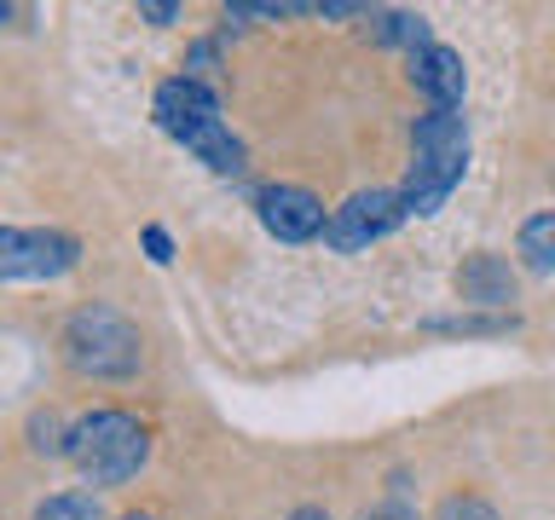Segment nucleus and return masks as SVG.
Wrapping results in <instances>:
<instances>
[{
	"label": "nucleus",
	"instance_id": "a211bd4d",
	"mask_svg": "<svg viewBox=\"0 0 555 520\" xmlns=\"http://www.w3.org/2000/svg\"><path fill=\"white\" fill-rule=\"evenodd\" d=\"M359 520H423V515L405 509V503H376V509H364Z\"/></svg>",
	"mask_w": 555,
	"mask_h": 520
},
{
	"label": "nucleus",
	"instance_id": "1a4fd4ad",
	"mask_svg": "<svg viewBox=\"0 0 555 520\" xmlns=\"http://www.w3.org/2000/svg\"><path fill=\"white\" fill-rule=\"evenodd\" d=\"M151 116H156V128L173 139L180 128H191V121L220 116V99H215V87H203L191 76H168L163 87H156V99H151Z\"/></svg>",
	"mask_w": 555,
	"mask_h": 520
},
{
	"label": "nucleus",
	"instance_id": "6ab92c4d",
	"mask_svg": "<svg viewBox=\"0 0 555 520\" xmlns=\"http://www.w3.org/2000/svg\"><path fill=\"white\" fill-rule=\"evenodd\" d=\"M139 17H145V24H173V17H180V6H173V0H145V6H139Z\"/></svg>",
	"mask_w": 555,
	"mask_h": 520
},
{
	"label": "nucleus",
	"instance_id": "412c9836",
	"mask_svg": "<svg viewBox=\"0 0 555 520\" xmlns=\"http://www.w3.org/2000/svg\"><path fill=\"white\" fill-rule=\"evenodd\" d=\"M7 17H12V6H7V0H0V24H7Z\"/></svg>",
	"mask_w": 555,
	"mask_h": 520
},
{
	"label": "nucleus",
	"instance_id": "423d86ee",
	"mask_svg": "<svg viewBox=\"0 0 555 520\" xmlns=\"http://www.w3.org/2000/svg\"><path fill=\"white\" fill-rule=\"evenodd\" d=\"M260 208V225L278 237V243H312V237H324V197L319 191H307V185H267L255 197Z\"/></svg>",
	"mask_w": 555,
	"mask_h": 520
},
{
	"label": "nucleus",
	"instance_id": "aec40b11",
	"mask_svg": "<svg viewBox=\"0 0 555 520\" xmlns=\"http://www.w3.org/2000/svg\"><path fill=\"white\" fill-rule=\"evenodd\" d=\"M289 520H330L324 503H301V509H289Z\"/></svg>",
	"mask_w": 555,
	"mask_h": 520
},
{
	"label": "nucleus",
	"instance_id": "2eb2a0df",
	"mask_svg": "<svg viewBox=\"0 0 555 520\" xmlns=\"http://www.w3.org/2000/svg\"><path fill=\"white\" fill-rule=\"evenodd\" d=\"M440 520H498V509L486 497H475V492H451L440 503Z\"/></svg>",
	"mask_w": 555,
	"mask_h": 520
},
{
	"label": "nucleus",
	"instance_id": "ddd939ff",
	"mask_svg": "<svg viewBox=\"0 0 555 520\" xmlns=\"http://www.w3.org/2000/svg\"><path fill=\"white\" fill-rule=\"evenodd\" d=\"M434 336H509L515 312H463V318H434Z\"/></svg>",
	"mask_w": 555,
	"mask_h": 520
},
{
	"label": "nucleus",
	"instance_id": "20e7f679",
	"mask_svg": "<svg viewBox=\"0 0 555 520\" xmlns=\"http://www.w3.org/2000/svg\"><path fill=\"white\" fill-rule=\"evenodd\" d=\"M405 220V203H399V185H371V191H353L341 208H330V225H324V249L336 255H359L382 243L388 232H399Z\"/></svg>",
	"mask_w": 555,
	"mask_h": 520
},
{
	"label": "nucleus",
	"instance_id": "4be33fe9",
	"mask_svg": "<svg viewBox=\"0 0 555 520\" xmlns=\"http://www.w3.org/2000/svg\"><path fill=\"white\" fill-rule=\"evenodd\" d=\"M121 520H151V515H139V509H133V515H121Z\"/></svg>",
	"mask_w": 555,
	"mask_h": 520
},
{
	"label": "nucleus",
	"instance_id": "6e6552de",
	"mask_svg": "<svg viewBox=\"0 0 555 520\" xmlns=\"http://www.w3.org/2000/svg\"><path fill=\"white\" fill-rule=\"evenodd\" d=\"M457 295H463V307L509 312V301H515V266H509L503 255H492V249L463 255V266H457Z\"/></svg>",
	"mask_w": 555,
	"mask_h": 520
},
{
	"label": "nucleus",
	"instance_id": "f03ea898",
	"mask_svg": "<svg viewBox=\"0 0 555 520\" xmlns=\"http://www.w3.org/2000/svg\"><path fill=\"white\" fill-rule=\"evenodd\" d=\"M59 359L87 381H128L145 364V341L128 312H116L111 301H87L59 329Z\"/></svg>",
	"mask_w": 555,
	"mask_h": 520
},
{
	"label": "nucleus",
	"instance_id": "f8f14e48",
	"mask_svg": "<svg viewBox=\"0 0 555 520\" xmlns=\"http://www.w3.org/2000/svg\"><path fill=\"white\" fill-rule=\"evenodd\" d=\"M371 41H376V47L423 52V47H434V29H428L423 12H371Z\"/></svg>",
	"mask_w": 555,
	"mask_h": 520
},
{
	"label": "nucleus",
	"instance_id": "4468645a",
	"mask_svg": "<svg viewBox=\"0 0 555 520\" xmlns=\"http://www.w3.org/2000/svg\"><path fill=\"white\" fill-rule=\"evenodd\" d=\"M35 520H104V509L87 492H59V497H47L41 509H35Z\"/></svg>",
	"mask_w": 555,
	"mask_h": 520
},
{
	"label": "nucleus",
	"instance_id": "0eeeda50",
	"mask_svg": "<svg viewBox=\"0 0 555 520\" xmlns=\"http://www.w3.org/2000/svg\"><path fill=\"white\" fill-rule=\"evenodd\" d=\"M411 87L428 99V110H463L468 99V69H463V52L457 47H423L411 52Z\"/></svg>",
	"mask_w": 555,
	"mask_h": 520
},
{
	"label": "nucleus",
	"instance_id": "9b49d317",
	"mask_svg": "<svg viewBox=\"0 0 555 520\" xmlns=\"http://www.w3.org/2000/svg\"><path fill=\"white\" fill-rule=\"evenodd\" d=\"M515 255H520V266H527V272H538V277H550V284H555V208H544V214H532L527 225H520Z\"/></svg>",
	"mask_w": 555,
	"mask_h": 520
},
{
	"label": "nucleus",
	"instance_id": "f257e3e1",
	"mask_svg": "<svg viewBox=\"0 0 555 520\" xmlns=\"http://www.w3.org/2000/svg\"><path fill=\"white\" fill-rule=\"evenodd\" d=\"M463 173H468V121H463V110H428V116H416L411 121L405 185H399L405 220L440 214L446 197L463 185Z\"/></svg>",
	"mask_w": 555,
	"mask_h": 520
},
{
	"label": "nucleus",
	"instance_id": "f3484780",
	"mask_svg": "<svg viewBox=\"0 0 555 520\" xmlns=\"http://www.w3.org/2000/svg\"><path fill=\"white\" fill-rule=\"evenodd\" d=\"M145 255L156 260V266H168V260H173V243H168L163 225H145Z\"/></svg>",
	"mask_w": 555,
	"mask_h": 520
},
{
	"label": "nucleus",
	"instance_id": "dca6fc26",
	"mask_svg": "<svg viewBox=\"0 0 555 520\" xmlns=\"http://www.w3.org/2000/svg\"><path fill=\"white\" fill-rule=\"evenodd\" d=\"M215 64H220V47H215V41H197V47H191V58H185V76L208 87V76H215Z\"/></svg>",
	"mask_w": 555,
	"mask_h": 520
},
{
	"label": "nucleus",
	"instance_id": "7ed1b4c3",
	"mask_svg": "<svg viewBox=\"0 0 555 520\" xmlns=\"http://www.w3.org/2000/svg\"><path fill=\"white\" fill-rule=\"evenodd\" d=\"M64 457L76 463V474L87 485H128L139 468L151 463V428L133 411H87L64 433Z\"/></svg>",
	"mask_w": 555,
	"mask_h": 520
},
{
	"label": "nucleus",
	"instance_id": "5701e85b",
	"mask_svg": "<svg viewBox=\"0 0 555 520\" xmlns=\"http://www.w3.org/2000/svg\"><path fill=\"white\" fill-rule=\"evenodd\" d=\"M550 185H555V168H550Z\"/></svg>",
	"mask_w": 555,
	"mask_h": 520
},
{
	"label": "nucleus",
	"instance_id": "39448f33",
	"mask_svg": "<svg viewBox=\"0 0 555 520\" xmlns=\"http://www.w3.org/2000/svg\"><path fill=\"white\" fill-rule=\"evenodd\" d=\"M81 260V243L69 232H41V225H0V277L7 284H41L64 277Z\"/></svg>",
	"mask_w": 555,
	"mask_h": 520
},
{
	"label": "nucleus",
	"instance_id": "9d476101",
	"mask_svg": "<svg viewBox=\"0 0 555 520\" xmlns=\"http://www.w3.org/2000/svg\"><path fill=\"white\" fill-rule=\"evenodd\" d=\"M180 145L197 156V162H208L215 173H243V139L225 128V116H208V121H191V128L173 133Z\"/></svg>",
	"mask_w": 555,
	"mask_h": 520
}]
</instances>
